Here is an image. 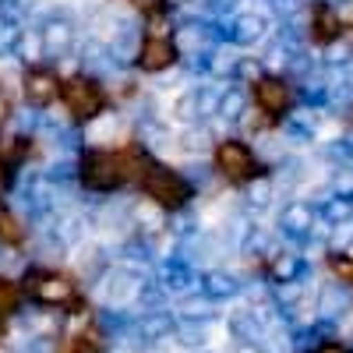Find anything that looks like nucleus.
Masks as SVG:
<instances>
[{
    "instance_id": "nucleus-1",
    "label": "nucleus",
    "mask_w": 353,
    "mask_h": 353,
    "mask_svg": "<svg viewBox=\"0 0 353 353\" xmlns=\"http://www.w3.org/2000/svg\"><path fill=\"white\" fill-rule=\"evenodd\" d=\"M149 170L138 149H88L81 156V184L88 191H117L131 181H141Z\"/></svg>"
},
{
    "instance_id": "nucleus-2",
    "label": "nucleus",
    "mask_w": 353,
    "mask_h": 353,
    "mask_svg": "<svg viewBox=\"0 0 353 353\" xmlns=\"http://www.w3.org/2000/svg\"><path fill=\"white\" fill-rule=\"evenodd\" d=\"M138 188L145 191V198H152L156 205H163V209H181V205H188L191 198V184L184 181L176 170L170 166H156L149 163V170L141 173Z\"/></svg>"
},
{
    "instance_id": "nucleus-3",
    "label": "nucleus",
    "mask_w": 353,
    "mask_h": 353,
    "mask_svg": "<svg viewBox=\"0 0 353 353\" xmlns=\"http://www.w3.org/2000/svg\"><path fill=\"white\" fill-rule=\"evenodd\" d=\"M25 293L46 307H71L78 297V286L71 276L57 272V269H32V272H25Z\"/></svg>"
},
{
    "instance_id": "nucleus-4",
    "label": "nucleus",
    "mask_w": 353,
    "mask_h": 353,
    "mask_svg": "<svg viewBox=\"0 0 353 353\" xmlns=\"http://www.w3.org/2000/svg\"><path fill=\"white\" fill-rule=\"evenodd\" d=\"M212 163H216V170L226 176L230 184H244V181H254V176H258V159L248 149V141H241V138L216 141Z\"/></svg>"
},
{
    "instance_id": "nucleus-5",
    "label": "nucleus",
    "mask_w": 353,
    "mask_h": 353,
    "mask_svg": "<svg viewBox=\"0 0 353 353\" xmlns=\"http://www.w3.org/2000/svg\"><path fill=\"white\" fill-rule=\"evenodd\" d=\"M68 113L74 117V121H92V117L103 113L106 106V92H103V85L96 78H85V74H74L64 81V92H61Z\"/></svg>"
},
{
    "instance_id": "nucleus-6",
    "label": "nucleus",
    "mask_w": 353,
    "mask_h": 353,
    "mask_svg": "<svg viewBox=\"0 0 353 353\" xmlns=\"http://www.w3.org/2000/svg\"><path fill=\"white\" fill-rule=\"evenodd\" d=\"M251 99L265 117H283L293 106V88L283 78H258L251 85Z\"/></svg>"
},
{
    "instance_id": "nucleus-7",
    "label": "nucleus",
    "mask_w": 353,
    "mask_h": 353,
    "mask_svg": "<svg viewBox=\"0 0 353 353\" xmlns=\"http://www.w3.org/2000/svg\"><path fill=\"white\" fill-rule=\"evenodd\" d=\"M176 57H181V50H176V43L170 36H145L141 46H138V68L141 71H149V74H159L166 71Z\"/></svg>"
},
{
    "instance_id": "nucleus-8",
    "label": "nucleus",
    "mask_w": 353,
    "mask_h": 353,
    "mask_svg": "<svg viewBox=\"0 0 353 353\" xmlns=\"http://www.w3.org/2000/svg\"><path fill=\"white\" fill-rule=\"evenodd\" d=\"M61 92H64V81L57 78L53 71H46V68H32V71L25 74V99H28V103L46 106V103H53Z\"/></svg>"
},
{
    "instance_id": "nucleus-9",
    "label": "nucleus",
    "mask_w": 353,
    "mask_h": 353,
    "mask_svg": "<svg viewBox=\"0 0 353 353\" xmlns=\"http://www.w3.org/2000/svg\"><path fill=\"white\" fill-rule=\"evenodd\" d=\"M343 36V21L339 11L329 4H314L311 8V39L314 43H336Z\"/></svg>"
},
{
    "instance_id": "nucleus-10",
    "label": "nucleus",
    "mask_w": 353,
    "mask_h": 353,
    "mask_svg": "<svg viewBox=\"0 0 353 353\" xmlns=\"http://www.w3.org/2000/svg\"><path fill=\"white\" fill-rule=\"evenodd\" d=\"M0 241L11 244V248H21L25 244V226H21V219L8 209L4 201H0Z\"/></svg>"
},
{
    "instance_id": "nucleus-11",
    "label": "nucleus",
    "mask_w": 353,
    "mask_h": 353,
    "mask_svg": "<svg viewBox=\"0 0 353 353\" xmlns=\"http://www.w3.org/2000/svg\"><path fill=\"white\" fill-rule=\"evenodd\" d=\"M21 301H25V286L14 283V279H8V276H0V318L14 314L21 307Z\"/></svg>"
},
{
    "instance_id": "nucleus-12",
    "label": "nucleus",
    "mask_w": 353,
    "mask_h": 353,
    "mask_svg": "<svg viewBox=\"0 0 353 353\" xmlns=\"http://www.w3.org/2000/svg\"><path fill=\"white\" fill-rule=\"evenodd\" d=\"M64 353H103V339L96 332H78V336H71Z\"/></svg>"
},
{
    "instance_id": "nucleus-13",
    "label": "nucleus",
    "mask_w": 353,
    "mask_h": 353,
    "mask_svg": "<svg viewBox=\"0 0 353 353\" xmlns=\"http://www.w3.org/2000/svg\"><path fill=\"white\" fill-rule=\"evenodd\" d=\"M131 8H134V11H141L145 18H159V14H166L170 0H131Z\"/></svg>"
},
{
    "instance_id": "nucleus-14",
    "label": "nucleus",
    "mask_w": 353,
    "mask_h": 353,
    "mask_svg": "<svg viewBox=\"0 0 353 353\" xmlns=\"http://www.w3.org/2000/svg\"><path fill=\"white\" fill-rule=\"evenodd\" d=\"M329 265H332V272L346 283V286H353V258H343V254H332L329 258Z\"/></svg>"
},
{
    "instance_id": "nucleus-15",
    "label": "nucleus",
    "mask_w": 353,
    "mask_h": 353,
    "mask_svg": "<svg viewBox=\"0 0 353 353\" xmlns=\"http://www.w3.org/2000/svg\"><path fill=\"white\" fill-rule=\"evenodd\" d=\"M311 353H353V350H350L343 339H321V343H318Z\"/></svg>"
},
{
    "instance_id": "nucleus-16",
    "label": "nucleus",
    "mask_w": 353,
    "mask_h": 353,
    "mask_svg": "<svg viewBox=\"0 0 353 353\" xmlns=\"http://www.w3.org/2000/svg\"><path fill=\"white\" fill-rule=\"evenodd\" d=\"M8 181H11V170H8V159L0 156V191L8 188Z\"/></svg>"
}]
</instances>
